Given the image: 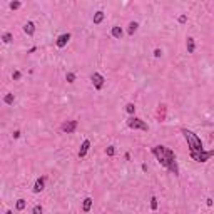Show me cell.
I'll list each match as a JSON object with an SVG mask.
<instances>
[{
    "instance_id": "cell-1",
    "label": "cell",
    "mask_w": 214,
    "mask_h": 214,
    "mask_svg": "<svg viewBox=\"0 0 214 214\" xmlns=\"http://www.w3.org/2000/svg\"><path fill=\"white\" fill-rule=\"evenodd\" d=\"M152 154L157 157L161 166H164L166 169L174 172L176 176L179 174V167H177V164H176V156H174V152L171 149H167V147H164V146H156V147H152Z\"/></svg>"
},
{
    "instance_id": "cell-2",
    "label": "cell",
    "mask_w": 214,
    "mask_h": 214,
    "mask_svg": "<svg viewBox=\"0 0 214 214\" xmlns=\"http://www.w3.org/2000/svg\"><path fill=\"white\" fill-rule=\"evenodd\" d=\"M181 132L184 134V137H186V141H187V146H189V149H191V152H201V151H204V147H202L201 139L197 137V136L194 134L193 130L182 129Z\"/></svg>"
},
{
    "instance_id": "cell-3",
    "label": "cell",
    "mask_w": 214,
    "mask_h": 214,
    "mask_svg": "<svg viewBox=\"0 0 214 214\" xmlns=\"http://www.w3.org/2000/svg\"><path fill=\"white\" fill-rule=\"evenodd\" d=\"M214 156V151H201V152H191V157L197 162H206Z\"/></svg>"
},
{
    "instance_id": "cell-4",
    "label": "cell",
    "mask_w": 214,
    "mask_h": 214,
    "mask_svg": "<svg viewBox=\"0 0 214 214\" xmlns=\"http://www.w3.org/2000/svg\"><path fill=\"white\" fill-rule=\"evenodd\" d=\"M127 126H129L130 129H141V130L149 129V126H147L146 122H144L142 119H137V117H130L129 121H127Z\"/></svg>"
},
{
    "instance_id": "cell-5",
    "label": "cell",
    "mask_w": 214,
    "mask_h": 214,
    "mask_svg": "<svg viewBox=\"0 0 214 214\" xmlns=\"http://www.w3.org/2000/svg\"><path fill=\"white\" fill-rule=\"evenodd\" d=\"M90 80H92V84H94V87H96V90H101V89L104 87L105 79H104V76L99 74V72H94L92 77H90Z\"/></svg>"
},
{
    "instance_id": "cell-6",
    "label": "cell",
    "mask_w": 214,
    "mask_h": 214,
    "mask_svg": "<svg viewBox=\"0 0 214 214\" xmlns=\"http://www.w3.org/2000/svg\"><path fill=\"white\" fill-rule=\"evenodd\" d=\"M60 129H62V132H65V134H72V132L77 129V121H67V122H64Z\"/></svg>"
},
{
    "instance_id": "cell-7",
    "label": "cell",
    "mask_w": 214,
    "mask_h": 214,
    "mask_svg": "<svg viewBox=\"0 0 214 214\" xmlns=\"http://www.w3.org/2000/svg\"><path fill=\"white\" fill-rule=\"evenodd\" d=\"M69 40H70V34H69V32H67V34H62L59 39H57V47H59V49L65 47V45H67V42H69Z\"/></svg>"
},
{
    "instance_id": "cell-8",
    "label": "cell",
    "mask_w": 214,
    "mask_h": 214,
    "mask_svg": "<svg viewBox=\"0 0 214 214\" xmlns=\"http://www.w3.org/2000/svg\"><path fill=\"white\" fill-rule=\"evenodd\" d=\"M44 186H45V177H39L34 184V193H40L44 191Z\"/></svg>"
},
{
    "instance_id": "cell-9",
    "label": "cell",
    "mask_w": 214,
    "mask_h": 214,
    "mask_svg": "<svg viewBox=\"0 0 214 214\" xmlns=\"http://www.w3.org/2000/svg\"><path fill=\"white\" fill-rule=\"evenodd\" d=\"M89 147H90V141L85 139L84 142H82V146H80V149H79V157H85V154H87V151H89Z\"/></svg>"
},
{
    "instance_id": "cell-10",
    "label": "cell",
    "mask_w": 214,
    "mask_h": 214,
    "mask_svg": "<svg viewBox=\"0 0 214 214\" xmlns=\"http://www.w3.org/2000/svg\"><path fill=\"white\" fill-rule=\"evenodd\" d=\"M24 32H25L27 35H34V34H35V25H34V22H27L25 25H24Z\"/></svg>"
},
{
    "instance_id": "cell-11",
    "label": "cell",
    "mask_w": 214,
    "mask_h": 214,
    "mask_svg": "<svg viewBox=\"0 0 214 214\" xmlns=\"http://www.w3.org/2000/svg\"><path fill=\"white\" fill-rule=\"evenodd\" d=\"M186 47H187V54H193L194 50H196V42H194L193 37L187 39V42H186Z\"/></svg>"
},
{
    "instance_id": "cell-12",
    "label": "cell",
    "mask_w": 214,
    "mask_h": 214,
    "mask_svg": "<svg viewBox=\"0 0 214 214\" xmlns=\"http://www.w3.org/2000/svg\"><path fill=\"white\" fill-rule=\"evenodd\" d=\"M110 34H112V37H114V39H121V37H122V29L116 25V27H112Z\"/></svg>"
},
{
    "instance_id": "cell-13",
    "label": "cell",
    "mask_w": 214,
    "mask_h": 214,
    "mask_svg": "<svg viewBox=\"0 0 214 214\" xmlns=\"http://www.w3.org/2000/svg\"><path fill=\"white\" fill-rule=\"evenodd\" d=\"M90 206H92V197H85L84 199V206H82L84 213H89V211H90Z\"/></svg>"
},
{
    "instance_id": "cell-14",
    "label": "cell",
    "mask_w": 214,
    "mask_h": 214,
    "mask_svg": "<svg viewBox=\"0 0 214 214\" xmlns=\"http://www.w3.org/2000/svg\"><path fill=\"white\" fill-rule=\"evenodd\" d=\"M157 117H159L161 121H164V119H166V105H164V104H161L159 109H157Z\"/></svg>"
},
{
    "instance_id": "cell-15",
    "label": "cell",
    "mask_w": 214,
    "mask_h": 214,
    "mask_svg": "<svg viewBox=\"0 0 214 214\" xmlns=\"http://www.w3.org/2000/svg\"><path fill=\"white\" fill-rule=\"evenodd\" d=\"M102 20H104V12H102V10L94 13V24H101Z\"/></svg>"
},
{
    "instance_id": "cell-16",
    "label": "cell",
    "mask_w": 214,
    "mask_h": 214,
    "mask_svg": "<svg viewBox=\"0 0 214 214\" xmlns=\"http://www.w3.org/2000/svg\"><path fill=\"white\" fill-rule=\"evenodd\" d=\"M137 27H139L137 22H130V24H129V29H127V34H129V35H134V32L137 30Z\"/></svg>"
},
{
    "instance_id": "cell-17",
    "label": "cell",
    "mask_w": 214,
    "mask_h": 214,
    "mask_svg": "<svg viewBox=\"0 0 214 214\" xmlns=\"http://www.w3.org/2000/svg\"><path fill=\"white\" fill-rule=\"evenodd\" d=\"M2 40H4L5 44H10L12 42V34H10V32H5V34L2 35Z\"/></svg>"
},
{
    "instance_id": "cell-18",
    "label": "cell",
    "mask_w": 214,
    "mask_h": 214,
    "mask_svg": "<svg viewBox=\"0 0 214 214\" xmlns=\"http://www.w3.org/2000/svg\"><path fill=\"white\" fill-rule=\"evenodd\" d=\"M126 112L127 114H134L136 112V105L132 104V102H129V104L126 105Z\"/></svg>"
},
{
    "instance_id": "cell-19",
    "label": "cell",
    "mask_w": 214,
    "mask_h": 214,
    "mask_svg": "<svg viewBox=\"0 0 214 214\" xmlns=\"http://www.w3.org/2000/svg\"><path fill=\"white\" fill-rule=\"evenodd\" d=\"M65 79H67L69 84H72V82H76V74L74 72H67V76H65Z\"/></svg>"
},
{
    "instance_id": "cell-20",
    "label": "cell",
    "mask_w": 214,
    "mask_h": 214,
    "mask_svg": "<svg viewBox=\"0 0 214 214\" xmlns=\"http://www.w3.org/2000/svg\"><path fill=\"white\" fill-rule=\"evenodd\" d=\"M4 102L5 104H13V94H7L5 99H4Z\"/></svg>"
},
{
    "instance_id": "cell-21",
    "label": "cell",
    "mask_w": 214,
    "mask_h": 214,
    "mask_svg": "<svg viewBox=\"0 0 214 214\" xmlns=\"http://www.w3.org/2000/svg\"><path fill=\"white\" fill-rule=\"evenodd\" d=\"M17 209H19V211H24V209H25V201H24V199H19V201H17Z\"/></svg>"
},
{
    "instance_id": "cell-22",
    "label": "cell",
    "mask_w": 214,
    "mask_h": 214,
    "mask_svg": "<svg viewBox=\"0 0 214 214\" xmlns=\"http://www.w3.org/2000/svg\"><path fill=\"white\" fill-rule=\"evenodd\" d=\"M20 2H19V0H15V2H12V4H10V9L12 10H17V9H20Z\"/></svg>"
},
{
    "instance_id": "cell-23",
    "label": "cell",
    "mask_w": 214,
    "mask_h": 214,
    "mask_svg": "<svg viewBox=\"0 0 214 214\" xmlns=\"http://www.w3.org/2000/svg\"><path fill=\"white\" fill-rule=\"evenodd\" d=\"M151 209L152 211L157 209V199H156V197H151Z\"/></svg>"
},
{
    "instance_id": "cell-24",
    "label": "cell",
    "mask_w": 214,
    "mask_h": 214,
    "mask_svg": "<svg viewBox=\"0 0 214 214\" xmlns=\"http://www.w3.org/2000/svg\"><path fill=\"white\" fill-rule=\"evenodd\" d=\"M105 152H107V156H114V154H116V149H114L112 146H109L107 149H105Z\"/></svg>"
},
{
    "instance_id": "cell-25",
    "label": "cell",
    "mask_w": 214,
    "mask_h": 214,
    "mask_svg": "<svg viewBox=\"0 0 214 214\" xmlns=\"http://www.w3.org/2000/svg\"><path fill=\"white\" fill-rule=\"evenodd\" d=\"M42 206H35V207H34V209H32V213H34V214H39V213H42Z\"/></svg>"
},
{
    "instance_id": "cell-26",
    "label": "cell",
    "mask_w": 214,
    "mask_h": 214,
    "mask_svg": "<svg viewBox=\"0 0 214 214\" xmlns=\"http://www.w3.org/2000/svg\"><path fill=\"white\" fill-rule=\"evenodd\" d=\"M12 77H13V80H19V79H20V77H22V74H20V72H19V70H15V72H13V74H12Z\"/></svg>"
},
{
    "instance_id": "cell-27",
    "label": "cell",
    "mask_w": 214,
    "mask_h": 214,
    "mask_svg": "<svg viewBox=\"0 0 214 214\" xmlns=\"http://www.w3.org/2000/svg\"><path fill=\"white\" fill-rule=\"evenodd\" d=\"M161 55H162V50H161V49H156L154 50V57H161Z\"/></svg>"
},
{
    "instance_id": "cell-28",
    "label": "cell",
    "mask_w": 214,
    "mask_h": 214,
    "mask_svg": "<svg viewBox=\"0 0 214 214\" xmlns=\"http://www.w3.org/2000/svg\"><path fill=\"white\" fill-rule=\"evenodd\" d=\"M186 20H187L186 15H181V17H179V24H186Z\"/></svg>"
},
{
    "instance_id": "cell-29",
    "label": "cell",
    "mask_w": 214,
    "mask_h": 214,
    "mask_svg": "<svg viewBox=\"0 0 214 214\" xmlns=\"http://www.w3.org/2000/svg\"><path fill=\"white\" fill-rule=\"evenodd\" d=\"M20 137V130H15V132H13V139H19Z\"/></svg>"
}]
</instances>
